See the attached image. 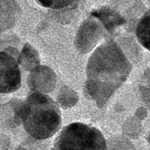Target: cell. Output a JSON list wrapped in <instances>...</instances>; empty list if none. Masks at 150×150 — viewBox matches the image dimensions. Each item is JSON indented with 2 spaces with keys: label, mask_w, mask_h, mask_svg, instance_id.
<instances>
[{
  "label": "cell",
  "mask_w": 150,
  "mask_h": 150,
  "mask_svg": "<svg viewBox=\"0 0 150 150\" xmlns=\"http://www.w3.org/2000/svg\"><path fill=\"white\" fill-rule=\"evenodd\" d=\"M105 28L100 21L90 18L87 19L80 29L78 38V47L83 53L92 50L105 35Z\"/></svg>",
  "instance_id": "obj_5"
},
{
  "label": "cell",
  "mask_w": 150,
  "mask_h": 150,
  "mask_svg": "<svg viewBox=\"0 0 150 150\" xmlns=\"http://www.w3.org/2000/svg\"><path fill=\"white\" fill-rule=\"evenodd\" d=\"M131 69L120 47L112 40L106 41L94 50L88 61L85 93L99 107L104 106L126 80Z\"/></svg>",
  "instance_id": "obj_1"
},
{
  "label": "cell",
  "mask_w": 150,
  "mask_h": 150,
  "mask_svg": "<svg viewBox=\"0 0 150 150\" xmlns=\"http://www.w3.org/2000/svg\"><path fill=\"white\" fill-rule=\"evenodd\" d=\"M149 143H150V134H149Z\"/></svg>",
  "instance_id": "obj_14"
},
{
  "label": "cell",
  "mask_w": 150,
  "mask_h": 150,
  "mask_svg": "<svg viewBox=\"0 0 150 150\" xmlns=\"http://www.w3.org/2000/svg\"><path fill=\"white\" fill-rule=\"evenodd\" d=\"M50 150H107V145L98 129L81 122H73L62 129Z\"/></svg>",
  "instance_id": "obj_3"
},
{
  "label": "cell",
  "mask_w": 150,
  "mask_h": 150,
  "mask_svg": "<svg viewBox=\"0 0 150 150\" xmlns=\"http://www.w3.org/2000/svg\"><path fill=\"white\" fill-rule=\"evenodd\" d=\"M136 36L139 43L150 51V10L139 20L136 28Z\"/></svg>",
  "instance_id": "obj_8"
},
{
  "label": "cell",
  "mask_w": 150,
  "mask_h": 150,
  "mask_svg": "<svg viewBox=\"0 0 150 150\" xmlns=\"http://www.w3.org/2000/svg\"><path fill=\"white\" fill-rule=\"evenodd\" d=\"M18 63L23 70L31 71L39 66L40 60L37 52L30 47H25L18 57Z\"/></svg>",
  "instance_id": "obj_9"
},
{
  "label": "cell",
  "mask_w": 150,
  "mask_h": 150,
  "mask_svg": "<svg viewBox=\"0 0 150 150\" xmlns=\"http://www.w3.org/2000/svg\"><path fill=\"white\" fill-rule=\"evenodd\" d=\"M41 6L54 9H62L71 4L75 0H36Z\"/></svg>",
  "instance_id": "obj_11"
},
{
  "label": "cell",
  "mask_w": 150,
  "mask_h": 150,
  "mask_svg": "<svg viewBox=\"0 0 150 150\" xmlns=\"http://www.w3.org/2000/svg\"><path fill=\"white\" fill-rule=\"evenodd\" d=\"M146 110H145L144 108H139L138 110H137V111L136 112V115L137 116L141 119V118H143L144 117L146 116Z\"/></svg>",
  "instance_id": "obj_12"
},
{
  "label": "cell",
  "mask_w": 150,
  "mask_h": 150,
  "mask_svg": "<svg viewBox=\"0 0 150 150\" xmlns=\"http://www.w3.org/2000/svg\"><path fill=\"white\" fill-rule=\"evenodd\" d=\"M77 93L67 86H63L57 97V101L60 106L63 108H68L73 107L78 101Z\"/></svg>",
  "instance_id": "obj_10"
},
{
  "label": "cell",
  "mask_w": 150,
  "mask_h": 150,
  "mask_svg": "<svg viewBox=\"0 0 150 150\" xmlns=\"http://www.w3.org/2000/svg\"><path fill=\"white\" fill-rule=\"evenodd\" d=\"M91 15L100 21L109 33H114L126 22V20L121 14L108 6L101 8L92 12Z\"/></svg>",
  "instance_id": "obj_7"
},
{
  "label": "cell",
  "mask_w": 150,
  "mask_h": 150,
  "mask_svg": "<svg viewBox=\"0 0 150 150\" xmlns=\"http://www.w3.org/2000/svg\"><path fill=\"white\" fill-rule=\"evenodd\" d=\"M16 150H26L25 148H18Z\"/></svg>",
  "instance_id": "obj_13"
},
{
  "label": "cell",
  "mask_w": 150,
  "mask_h": 150,
  "mask_svg": "<svg viewBox=\"0 0 150 150\" xmlns=\"http://www.w3.org/2000/svg\"><path fill=\"white\" fill-rule=\"evenodd\" d=\"M25 130L36 139L52 137L60 129L61 112L57 104L45 93L33 92L16 110Z\"/></svg>",
  "instance_id": "obj_2"
},
{
  "label": "cell",
  "mask_w": 150,
  "mask_h": 150,
  "mask_svg": "<svg viewBox=\"0 0 150 150\" xmlns=\"http://www.w3.org/2000/svg\"><path fill=\"white\" fill-rule=\"evenodd\" d=\"M18 59L11 53L0 51V93H11L21 86Z\"/></svg>",
  "instance_id": "obj_4"
},
{
  "label": "cell",
  "mask_w": 150,
  "mask_h": 150,
  "mask_svg": "<svg viewBox=\"0 0 150 150\" xmlns=\"http://www.w3.org/2000/svg\"><path fill=\"white\" fill-rule=\"evenodd\" d=\"M56 76L47 66H38L30 71L27 77V84L34 92L47 93L51 92L56 84Z\"/></svg>",
  "instance_id": "obj_6"
}]
</instances>
